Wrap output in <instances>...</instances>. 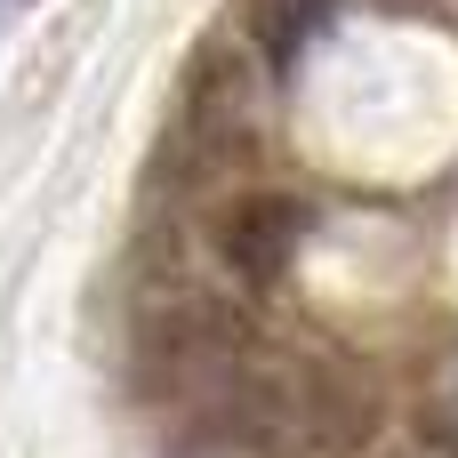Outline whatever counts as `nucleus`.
Here are the masks:
<instances>
[{
  "mask_svg": "<svg viewBox=\"0 0 458 458\" xmlns=\"http://www.w3.org/2000/svg\"><path fill=\"white\" fill-rule=\"evenodd\" d=\"M306 242H314V201H306V193L266 185V177H250V185L217 193V217H209L217 274H225L233 290H250L258 306H266V298L298 274Z\"/></svg>",
  "mask_w": 458,
  "mask_h": 458,
  "instance_id": "20e7f679",
  "label": "nucleus"
},
{
  "mask_svg": "<svg viewBox=\"0 0 458 458\" xmlns=\"http://www.w3.org/2000/svg\"><path fill=\"white\" fill-rule=\"evenodd\" d=\"M338 8H346V0H233V32H242V48H250L266 72H290V64L338 24Z\"/></svg>",
  "mask_w": 458,
  "mask_h": 458,
  "instance_id": "39448f33",
  "label": "nucleus"
},
{
  "mask_svg": "<svg viewBox=\"0 0 458 458\" xmlns=\"http://www.w3.org/2000/svg\"><path fill=\"white\" fill-rule=\"evenodd\" d=\"M225 411H242L258 435H274L298 458H362L386 435V394L370 370H354L330 346H250V362L233 370V386L217 394Z\"/></svg>",
  "mask_w": 458,
  "mask_h": 458,
  "instance_id": "7ed1b4c3",
  "label": "nucleus"
},
{
  "mask_svg": "<svg viewBox=\"0 0 458 458\" xmlns=\"http://www.w3.org/2000/svg\"><path fill=\"white\" fill-rule=\"evenodd\" d=\"M362 458H458V419L451 411H419L403 443H370Z\"/></svg>",
  "mask_w": 458,
  "mask_h": 458,
  "instance_id": "423d86ee",
  "label": "nucleus"
},
{
  "mask_svg": "<svg viewBox=\"0 0 458 458\" xmlns=\"http://www.w3.org/2000/svg\"><path fill=\"white\" fill-rule=\"evenodd\" d=\"M266 64L242 48V32H209L185 64H177V89H169V129L153 145V169H145V193L177 217L193 201H217L233 185H250L266 169Z\"/></svg>",
  "mask_w": 458,
  "mask_h": 458,
  "instance_id": "f03ea898",
  "label": "nucleus"
},
{
  "mask_svg": "<svg viewBox=\"0 0 458 458\" xmlns=\"http://www.w3.org/2000/svg\"><path fill=\"white\" fill-rule=\"evenodd\" d=\"M258 298L233 290L225 274H201L177 242V225H145L137 266H129V314H121V386L145 419L177 427L209 411L233 370L258 346Z\"/></svg>",
  "mask_w": 458,
  "mask_h": 458,
  "instance_id": "f257e3e1",
  "label": "nucleus"
}]
</instances>
